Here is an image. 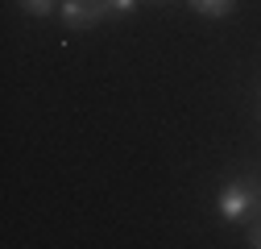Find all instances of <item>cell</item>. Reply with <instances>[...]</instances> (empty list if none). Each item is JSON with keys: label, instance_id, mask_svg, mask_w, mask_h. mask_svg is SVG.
Here are the masks:
<instances>
[{"label": "cell", "instance_id": "obj_2", "mask_svg": "<svg viewBox=\"0 0 261 249\" xmlns=\"http://www.w3.org/2000/svg\"><path fill=\"white\" fill-rule=\"evenodd\" d=\"M104 13H108V5H104V0H62V5H58V17L67 21L71 29L95 25V21H100Z\"/></svg>", "mask_w": 261, "mask_h": 249}, {"label": "cell", "instance_id": "obj_3", "mask_svg": "<svg viewBox=\"0 0 261 249\" xmlns=\"http://www.w3.org/2000/svg\"><path fill=\"white\" fill-rule=\"evenodd\" d=\"M187 5H191V9H199L203 17H228L237 0H187Z\"/></svg>", "mask_w": 261, "mask_h": 249}, {"label": "cell", "instance_id": "obj_4", "mask_svg": "<svg viewBox=\"0 0 261 249\" xmlns=\"http://www.w3.org/2000/svg\"><path fill=\"white\" fill-rule=\"evenodd\" d=\"M21 5H25L29 13H34V17H46V13L54 9V0H21Z\"/></svg>", "mask_w": 261, "mask_h": 249}, {"label": "cell", "instance_id": "obj_5", "mask_svg": "<svg viewBox=\"0 0 261 249\" xmlns=\"http://www.w3.org/2000/svg\"><path fill=\"white\" fill-rule=\"evenodd\" d=\"M104 5H108V13H133L137 0H104Z\"/></svg>", "mask_w": 261, "mask_h": 249}, {"label": "cell", "instance_id": "obj_6", "mask_svg": "<svg viewBox=\"0 0 261 249\" xmlns=\"http://www.w3.org/2000/svg\"><path fill=\"white\" fill-rule=\"evenodd\" d=\"M249 245H253V249H261V225H253V233H249Z\"/></svg>", "mask_w": 261, "mask_h": 249}, {"label": "cell", "instance_id": "obj_1", "mask_svg": "<svg viewBox=\"0 0 261 249\" xmlns=\"http://www.w3.org/2000/svg\"><path fill=\"white\" fill-rule=\"evenodd\" d=\"M216 208H220L224 220H245V216L257 208V191H253L245 179H232V183L216 195Z\"/></svg>", "mask_w": 261, "mask_h": 249}]
</instances>
